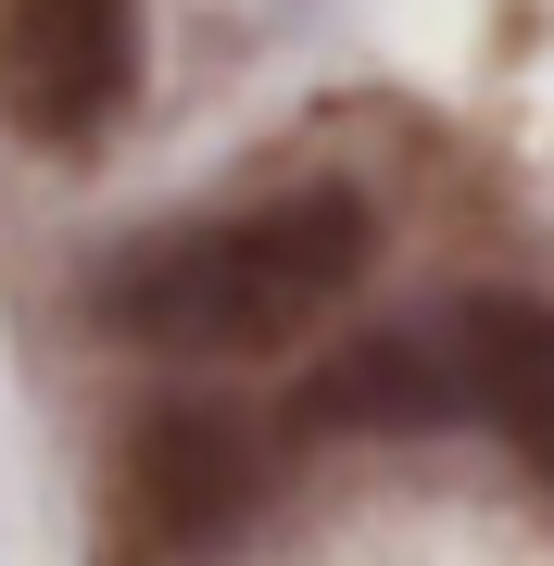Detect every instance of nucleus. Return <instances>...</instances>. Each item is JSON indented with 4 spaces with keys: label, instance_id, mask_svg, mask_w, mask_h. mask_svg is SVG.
<instances>
[{
    "label": "nucleus",
    "instance_id": "1",
    "mask_svg": "<svg viewBox=\"0 0 554 566\" xmlns=\"http://www.w3.org/2000/svg\"><path fill=\"white\" fill-rule=\"evenodd\" d=\"M378 264V214L353 189H290L252 214L114 240L76 277V315L126 353H278L341 315V290Z\"/></svg>",
    "mask_w": 554,
    "mask_h": 566
},
{
    "label": "nucleus",
    "instance_id": "2",
    "mask_svg": "<svg viewBox=\"0 0 554 566\" xmlns=\"http://www.w3.org/2000/svg\"><path fill=\"white\" fill-rule=\"evenodd\" d=\"M278 465H290V441L252 428L240 403H151L102 453L88 566H189V554L240 542V516L278 491Z\"/></svg>",
    "mask_w": 554,
    "mask_h": 566
},
{
    "label": "nucleus",
    "instance_id": "3",
    "mask_svg": "<svg viewBox=\"0 0 554 566\" xmlns=\"http://www.w3.org/2000/svg\"><path fill=\"white\" fill-rule=\"evenodd\" d=\"M139 88V0H0V114L39 151H102Z\"/></svg>",
    "mask_w": 554,
    "mask_h": 566
},
{
    "label": "nucleus",
    "instance_id": "4",
    "mask_svg": "<svg viewBox=\"0 0 554 566\" xmlns=\"http://www.w3.org/2000/svg\"><path fill=\"white\" fill-rule=\"evenodd\" d=\"M441 416H479L467 340H441V327H378L290 403V428H441Z\"/></svg>",
    "mask_w": 554,
    "mask_h": 566
},
{
    "label": "nucleus",
    "instance_id": "5",
    "mask_svg": "<svg viewBox=\"0 0 554 566\" xmlns=\"http://www.w3.org/2000/svg\"><path fill=\"white\" fill-rule=\"evenodd\" d=\"M453 340H467V378H479V428H504V453L554 491V303L479 290L453 315Z\"/></svg>",
    "mask_w": 554,
    "mask_h": 566
}]
</instances>
